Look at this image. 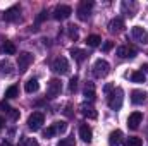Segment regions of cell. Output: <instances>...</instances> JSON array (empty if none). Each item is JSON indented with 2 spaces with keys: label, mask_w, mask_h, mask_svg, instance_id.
<instances>
[{
  "label": "cell",
  "mask_w": 148,
  "mask_h": 146,
  "mask_svg": "<svg viewBox=\"0 0 148 146\" xmlns=\"http://www.w3.org/2000/svg\"><path fill=\"white\" fill-rule=\"evenodd\" d=\"M109 107L112 110H119L122 107V89L114 88L112 93H109Z\"/></svg>",
  "instance_id": "1"
},
{
  "label": "cell",
  "mask_w": 148,
  "mask_h": 146,
  "mask_svg": "<svg viewBox=\"0 0 148 146\" xmlns=\"http://www.w3.org/2000/svg\"><path fill=\"white\" fill-rule=\"evenodd\" d=\"M43 122H45V115H43L41 112H33V113L28 117V127H29L31 131H40L41 126H43Z\"/></svg>",
  "instance_id": "2"
},
{
  "label": "cell",
  "mask_w": 148,
  "mask_h": 146,
  "mask_svg": "<svg viewBox=\"0 0 148 146\" xmlns=\"http://www.w3.org/2000/svg\"><path fill=\"white\" fill-rule=\"evenodd\" d=\"M91 9H93V2H91V0H83V2H79L76 14H77V17H79L81 21H86V19L90 17Z\"/></svg>",
  "instance_id": "3"
},
{
  "label": "cell",
  "mask_w": 148,
  "mask_h": 146,
  "mask_svg": "<svg viewBox=\"0 0 148 146\" xmlns=\"http://www.w3.org/2000/svg\"><path fill=\"white\" fill-rule=\"evenodd\" d=\"M52 69H53V72L60 74V76H64V74H69V62H67V59H64V57H57L53 62H52Z\"/></svg>",
  "instance_id": "4"
},
{
  "label": "cell",
  "mask_w": 148,
  "mask_h": 146,
  "mask_svg": "<svg viewBox=\"0 0 148 146\" xmlns=\"http://www.w3.org/2000/svg\"><path fill=\"white\" fill-rule=\"evenodd\" d=\"M31 62H33V55H31L29 52L19 53V55H17V67H19V72H26V71L29 69Z\"/></svg>",
  "instance_id": "5"
},
{
  "label": "cell",
  "mask_w": 148,
  "mask_h": 146,
  "mask_svg": "<svg viewBox=\"0 0 148 146\" xmlns=\"http://www.w3.org/2000/svg\"><path fill=\"white\" fill-rule=\"evenodd\" d=\"M109 72H110V65H109V62L98 59V60L95 62V65H93V74H95V77H105Z\"/></svg>",
  "instance_id": "6"
},
{
  "label": "cell",
  "mask_w": 148,
  "mask_h": 146,
  "mask_svg": "<svg viewBox=\"0 0 148 146\" xmlns=\"http://www.w3.org/2000/svg\"><path fill=\"white\" fill-rule=\"evenodd\" d=\"M71 14H73V9H71L69 5H57L55 10H53V17H55L57 21H64V19H67Z\"/></svg>",
  "instance_id": "7"
},
{
  "label": "cell",
  "mask_w": 148,
  "mask_h": 146,
  "mask_svg": "<svg viewBox=\"0 0 148 146\" xmlns=\"http://www.w3.org/2000/svg\"><path fill=\"white\" fill-rule=\"evenodd\" d=\"M60 91H62V84H60V81H59V79H50V83H48V89H47L48 98H55V96H59Z\"/></svg>",
  "instance_id": "8"
},
{
  "label": "cell",
  "mask_w": 148,
  "mask_h": 146,
  "mask_svg": "<svg viewBox=\"0 0 148 146\" xmlns=\"http://www.w3.org/2000/svg\"><path fill=\"white\" fill-rule=\"evenodd\" d=\"M117 55L121 59H133V57H136V48L133 45H122L117 48Z\"/></svg>",
  "instance_id": "9"
},
{
  "label": "cell",
  "mask_w": 148,
  "mask_h": 146,
  "mask_svg": "<svg viewBox=\"0 0 148 146\" xmlns=\"http://www.w3.org/2000/svg\"><path fill=\"white\" fill-rule=\"evenodd\" d=\"M131 36L134 38L136 41L143 43V45H147V43H148V33L141 28V26H134V28L131 29Z\"/></svg>",
  "instance_id": "10"
},
{
  "label": "cell",
  "mask_w": 148,
  "mask_h": 146,
  "mask_svg": "<svg viewBox=\"0 0 148 146\" xmlns=\"http://www.w3.org/2000/svg\"><path fill=\"white\" fill-rule=\"evenodd\" d=\"M141 120H143V113H141V112H133V113L129 115V119H127V127L134 131V129L140 127Z\"/></svg>",
  "instance_id": "11"
},
{
  "label": "cell",
  "mask_w": 148,
  "mask_h": 146,
  "mask_svg": "<svg viewBox=\"0 0 148 146\" xmlns=\"http://www.w3.org/2000/svg\"><path fill=\"white\" fill-rule=\"evenodd\" d=\"M3 19H5L7 23H14V21H17V19H19V7L14 5V7L7 9V10L3 12Z\"/></svg>",
  "instance_id": "12"
},
{
  "label": "cell",
  "mask_w": 148,
  "mask_h": 146,
  "mask_svg": "<svg viewBox=\"0 0 148 146\" xmlns=\"http://www.w3.org/2000/svg\"><path fill=\"white\" fill-rule=\"evenodd\" d=\"M79 138H81L84 143H90V141H91L93 132H91V129H90L88 124H81V126H79Z\"/></svg>",
  "instance_id": "13"
},
{
  "label": "cell",
  "mask_w": 148,
  "mask_h": 146,
  "mask_svg": "<svg viewBox=\"0 0 148 146\" xmlns=\"http://www.w3.org/2000/svg\"><path fill=\"white\" fill-rule=\"evenodd\" d=\"M145 100H147V93H145V91H141V89L131 91V102H133L134 105H141Z\"/></svg>",
  "instance_id": "14"
},
{
  "label": "cell",
  "mask_w": 148,
  "mask_h": 146,
  "mask_svg": "<svg viewBox=\"0 0 148 146\" xmlns=\"http://www.w3.org/2000/svg\"><path fill=\"white\" fill-rule=\"evenodd\" d=\"M124 29V23H122V19L121 17H115V19H112L110 21V24H109V31L110 33H121Z\"/></svg>",
  "instance_id": "15"
},
{
  "label": "cell",
  "mask_w": 148,
  "mask_h": 146,
  "mask_svg": "<svg viewBox=\"0 0 148 146\" xmlns=\"http://www.w3.org/2000/svg\"><path fill=\"white\" fill-rule=\"evenodd\" d=\"M122 143V132L117 129V131H112L110 136H109V145L110 146H119Z\"/></svg>",
  "instance_id": "16"
},
{
  "label": "cell",
  "mask_w": 148,
  "mask_h": 146,
  "mask_svg": "<svg viewBox=\"0 0 148 146\" xmlns=\"http://www.w3.org/2000/svg\"><path fill=\"white\" fill-rule=\"evenodd\" d=\"M24 89H26V93H36L38 89H40V83H38V79H35V77L28 79L26 84H24Z\"/></svg>",
  "instance_id": "17"
},
{
  "label": "cell",
  "mask_w": 148,
  "mask_h": 146,
  "mask_svg": "<svg viewBox=\"0 0 148 146\" xmlns=\"http://www.w3.org/2000/svg\"><path fill=\"white\" fill-rule=\"evenodd\" d=\"M12 74V64L9 60H0V77H7Z\"/></svg>",
  "instance_id": "18"
},
{
  "label": "cell",
  "mask_w": 148,
  "mask_h": 146,
  "mask_svg": "<svg viewBox=\"0 0 148 146\" xmlns=\"http://www.w3.org/2000/svg\"><path fill=\"white\" fill-rule=\"evenodd\" d=\"M83 95H84V100H88V102H93L95 100V86H93V83H86Z\"/></svg>",
  "instance_id": "19"
},
{
  "label": "cell",
  "mask_w": 148,
  "mask_h": 146,
  "mask_svg": "<svg viewBox=\"0 0 148 146\" xmlns=\"http://www.w3.org/2000/svg\"><path fill=\"white\" fill-rule=\"evenodd\" d=\"M0 52L5 53V55H14L16 53V45L12 41H5L2 46H0Z\"/></svg>",
  "instance_id": "20"
},
{
  "label": "cell",
  "mask_w": 148,
  "mask_h": 146,
  "mask_svg": "<svg viewBox=\"0 0 148 146\" xmlns=\"http://www.w3.org/2000/svg\"><path fill=\"white\" fill-rule=\"evenodd\" d=\"M71 55H73L74 60H76V62H79V64L88 57V53H86L84 50H79V48H73V50H71Z\"/></svg>",
  "instance_id": "21"
},
{
  "label": "cell",
  "mask_w": 148,
  "mask_h": 146,
  "mask_svg": "<svg viewBox=\"0 0 148 146\" xmlns=\"http://www.w3.org/2000/svg\"><path fill=\"white\" fill-rule=\"evenodd\" d=\"M81 110H83V113L88 117V119H97V110L93 108L91 105H81Z\"/></svg>",
  "instance_id": "22"
},
{
  "label": "cell",
  "mask_w": 148,
  "mask_h": 146,
  "mask_svg": "<svg viewBox=\"0 0 148 146\" xmlns=\"http://www.w3.org/2000/svg\"><path fill=\"white\" fill-rule=\"evenodd\" d=\"M131 81L133 83H145V79H147V76L143 71H134V72H131Z\"/></svg>",
  "instance_id": "23"
},
{
  "label": "cell",
  "mask_w": 148,
  "mask_h": 146,
  "mask_svg": "<svg viewBox=\"0 0 148 146\" xmlns=\"http://www.w3.org/2000/svg\"><path fill=\"white\" fill-rule=\"evenodd\" d=\"M100 41H102V38L98 36V35H90V36L86 38V45L88 46H98Z\"/></svg>",
  "instance_id": "24"
},
{
  "label": "cell",
  "mask_w": 148,
  "mask_h": 146,
  "mask_svg": "<svg viewBox=\"0 0 148 146\" xmlns=\"http://www.w3.org/2000/svg\"><path fill=\"white\" fill-rule=\"evenodd\" d=\"M52 126H53V129H55V134H64V132H66V129H67V124H66L64 120L55 122V124H52Z\"/></svg>",
  "instance_id": "25"
},
{
  "label": "cell",
  "mask_w": 148,
  "mask_h": 146,
  "mask_svg": "<svg viewBox=\"0 0 148 146\" xmlns=\"http://www.w3.org/2000/svg\"><path fill=\"white\" fill-rule=\"evenodd\" d=\"M17 96V86H10V88H7V91H5V98H16Z\"/></svg>",
  "instance_id": "26"
},
{
  "label": "cell",
  "mask_w": 148,
  "mask_h": 146,
  "mask_svg": "<svg viewBox=\"0 0 148 146\" xmlns=\"http://www.w3.org/2000/svg\"><path fill=\"white\" fill-rule=\"evenodd\" d=\"M141 145H143L141 138H129L127 143H126V146H141Z\"/></svg>",
  "instance_id": "27"
},
{
  "label": "cell",
  "mask_w": 148,
  "mask_h": 146,
  "mask_svg": "<svg viewBox=\"0 0 148 146\" xmlns=\"http://www.w3.org/2000/svg\"><path fill=\"white\" fill-rule=\"evenodd\" d=\"M57 146H76V143L73 138H66V139H60V143Z\"/></svg>",
  "instance_id": "28"
},
{
  "label": "cell",
  "mask_w": 148,
  "mask_h": 146,
  "mask_svg": "<svg viewBox=\"0 0 148 146\" xmlns=\"http://www.w3.org/2000/svg\"><path fill=\"white\" fill-rule=\"evenodd\" d=\"M76 88H77V77L74 76V77H71V81H69V93H74Z\"/></svg>",
  "instance_id": "29"
},
{
  "label": "cell",
  "mask_w": 148,
  "mask_h": 146,
  "mask_svg": "<svg viewBox=\"0 0 148 146\" xmlns=\"http://www.w3.org/2000/svg\"><path fill=\"white\" fill-rule=\"evenodd\" d=\"M43 136L48 139V138H52V136H55V129H53V126H50V127H47L45 131H43Z\"/></svg>",
  "instance_id": "30"
},
{
  "label": "cell",
  "mask_w": 148,
  "mask_h": 146,
  "mask_svg": "<svg viewBox=\"0 0 148 146\" xmlns=\"http://www.w3.org/2000/svg\"><path fill=\"white\" fill-rule=\"evenodd\" d=\"M122 9H124V10H127V9H129V3H127V2H124V3H122ZM134 9H136V5L133 3V7H131V10H129V17H133V16H134V14H133V12H134Z\"/></svg>",
  "instance_id": "31"
},
{
  "label": "cell",
  "mask_w": 148,
  "mask_h": 146,
  "mask_svg": "<svg viewBox=\"0 0 148 146\" xmlns=\"http://www.w3.org/2000/svg\"><path fill=\"white\" fill-rule=\"evenodd\" d=\"M69 36L73 38V40H77V29H76V26H69Z\"/></svg>",
  "instance_id": "32"
},
{
  "label": "cell",
  "mask_w": 148,
  "mask_h": 146,
  "mask_svg": "<svg viewBox=\"0 0 148 146\" xmlns=\"http://www.w3.org/2000/svg\"><path fill=\"white\" fill-rule=\"evenodd\" d=\"M9 115H10V119H12V120H17V119H19V110L10 108V112H9Z\"/></svg>",
  "instance_id": "33"
},
{
  "label": "cell",
  "mask_w": 148,
  "mask_h": 146,
  "mask_svg": "<svg viewBox=\"0 0 148 146\" xmlns=\"http://www.w3.org/2000/svg\"><path fill=\"white\" fill-rule=\"evenodd\" d=\"M112 48H114V43H112V41H105V43H103V46H102V50H103V52H110Z\"/></svg>",
  "instance_id": "34"
},
{
  "label": "cell",
  "mask_w": 148,
  "mask_h": 146,
  "mask_svg": "<svg viewBox=\"0 0 148 146\" xmlns=\"http://www.w3.org/2000/svg\"><path fill=\"white\" fill-rule=\"evenodd\" d=\"M45 19H47V12H45V10H41V12H40V16L36 17V21H38V23H41V21H45Z\"/></svg>",
  "instance_id": "35"
},
{
  "label": "cell",
  "mask_w": 148,
  "mask_h": 146,
  "mask_svg": "<svg viewBox=\"0 0 148 146\" xmlns=\"http://www.w3.org/2000/svg\"><path fill=\"white\" fill-rule=\"evenodd\" d=\"M0 108L3 110V112H10V107H9L5 102H2V103H0Z\"/></svg>",
  "instance_id": "36"
},
{
  "label": "cell",
  "mask_w": 148,
  "mask_h": 146,
  "mask_svg": "<svg viewBox=\"0 0 148 146\" xmlns=\"http://www.w3.org/2000/svg\"><path fill=\"white\" fill-rule=\"evenodd\" d=\"M112 89H114L112 84H107V86H105V93H112Z\"/></svg>",
  "instance_id": "37"
},
{
  "label": "cell",
  "mask_w": 148,
  "mask_h": 146,
  "mask_svg": "<svg viewBox=\"0 0 148 146\" xmlns=\"http://www.w3.org/2000/svg\"><path fill=\"white\" fill-rule=\"evenodd\" d=\"M28 146H40V145H38V141H36V139H31V141L28 143Z\"/></svg>",
  "instance_id": "38"
},
{
  "label": "cell",
  "mask_w": 148,
  "mask_h": 146,
  "mask_svg": "<svg viewBox=\"0 0 148 146\" xmlns=\"http://www.w3.org/2000/svg\"><path fill=\"white\" fill-rule=\"evenodd\" d=\"M26 143H29V141H28L26 138H23V139H21V143H19V145H17V146H24V145H26Z\"/></svg>",
  "instance_id": "39"
},
{
  "label": "cell",
  "mask_w": 148,
  "mask_h": 146,
  "mask_svg": "<svg viewBox=\"0 0 148 146\" xmlns=\"http://www.w3.org/2000/svg\"><path fill=\"white\" fill-rule=\"evenodd\" d=\"M0 146H12V145H10L9 141H2V143H0Z\"/></svg>",
  "instance_id": "40"
},
{
  "label": "cell",
  "mask_w": 148,
  "mask_h": 146,
  "mask_svg": "<svg viewBox=\"0 0 148 146\" xmlns=\"http://www.w3.org/2000/svg\"><path fill=\"white\" fill-rule=\"evenodd\" d=\"M141 69H143V71H145V72H148V64H145V65H143V67H141Z\"/></svg>",
  "instance_id": "41"
},
{
  "label": "cell",
  "mask_w": 148,
  "mask_h": 146,
  "mask_svg": "<svg viewBox=\"0 0 148 146\" xmlns=\"http://www.w3.org/2000/svg\"><path fill=\"white\" fill-rule=\"evenodd\" d=\"M3 124H5V120H3V119H2V117H0V127H2V126H3Z\"/></svg>",
  "instance_id": "42"
}]
</instances>
